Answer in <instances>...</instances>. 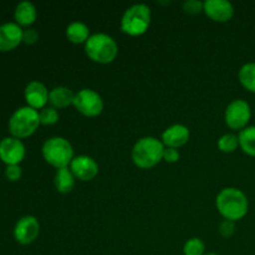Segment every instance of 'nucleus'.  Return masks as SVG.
<instances>
[{
    "mask_svg": "<svg viewBox=\"0 0 255 255\" xmlns=\"http://www.w3.org/2000/svg\"><path fill=\"white\" fill-rule=\"evenodd\" d=\"M216 207L224 219L237 222L248 214L249 201L243 191L234 187H227L217 196Z\"/></svg>",
    "mask_w": 255,
    "mask_h": 255,
    "instance_id": "f257e3e1",
    "label": "nucleus"
},
{
    "mask_svg": "<svg viewBox=\"0 0 255 255\" xmlns=\"http://www.w3.org/2000/svg\"><path fill=\"white\" fill-rule=\"evenodd\" d=\"M164 144L161 139L153 136H146L139 138L132 148L131 157L133 163L138 168L149 169L163 159Z\"/></svg>",
    "mask_w": 255,
    "mask_h": 255,
    "instance_id": "f03ea898",
    "label": "nucleus"
},
{
    "mask_svg": "<svg viewBox=\"0 0 255 255\" xmlns=\"http://www.w3.org/2000/svg\"><path fill=\"white\" fill-rule=\"evenodd\" d=\"M85 52L97 64H110L119 54V45L116 40L105 32L92 34L85 42Z\"/></svg>",
    "mask_w": 255,
    "mask_h": 255,
    "instance_id": "7ed1b4c3",
    "label": "nucleus"
},
{
    "mask_svg": "<svg viewBox=\"0 0 255 255\" xmlns=\"http://www.w3.org/2000/svg\"><path fill=\"white\" fill-rule=\"evenodd\" d=\"M41 153L45 161L56 169L69 167L75 157L74 148L69 139L60 136L46 139L42 144Z\"/></svg>",
    "mask_w": 255,
    "mask_h": 255,
    "instance_id": "20e7f679",
    "label": "nucleus"
},
{
    "mask_svg": "<svg viewBox=\"0 0 255 255\" xmlns=\"http://www.w3.org/2000/svg\"><path fill=\"white\" fill-rule=\"evenodd\" d=\"M151 9L146 4H133L124 12L121 30L129 36H141L151 25Z\"/></svg>",
    "mask_w": 255,
    "mask_h": 255,
    "instance_id": "39448f33",
    "label": "nucleus"
},
{
    "mask_svg": "<svg viewBox=\"0 0 255 255\" xmlns=\"http://www.w3.org/2000/svg\"><path fill=\"white\" fill-rule=\"evenodd\" d=\"M41 125L40 115L37 110L29 106L17 109L9 120L10 133L15 138H26L30 137Z\"/></svg>",
    "mask_w": 255,
    "mask_h": 255,
    "instance_id": "423d86ee",
    "label": "nucleus"
},
{
    "mask_svg": "<svg viewBox=\"0 0 255 255\" xmlns=\"http://www.w3.org/2000/svg\"><path fill=\"white\" fill-rule=\"evenodd\" d=\"M252 119L251 105L246 100L237 99L233 100L227 106L224 112V121L229 128L234 131H242L248 127L249 121Z\"/></svg>",
    "mask_w": 255,
    "mask_h": 255,
    "instance_id": "0eeeda50",
    "label": "nucleus"
},
{
    "mask_svg": "<svg viewBox=\"0 0 255 255\" xmlns=\"http://www.w3.org/2000/svg\"><path fill=\"white\" fill-rule=\"evenodd\" d=\"M74 106L84 116L96 117L104 111V100L95 90L82 89L75 94Z\"/></svg>",
    "mask_w": 255,
    "mask_h": 255,
    "instance_id": "6e6552de",
    "label": "nucleus"
},
{
    "mask_svg": "<svg viewBox=\"0 0 255 255\" xmlns=\"http://www.w3.org/2000/svg\"><path fill=\"white\" fill-rule=\"evenodd\" d=\"M40 234L39 221L34 216H25L16 222L14 228V238L22 246L34 243Z\"/></svg>",
    "mask_w": 255,
    "mask_h": 255,
    "instance_id": "1a4fd4ad",
    "label": "nucleus"
},
{
    "mask_svg": "<svg viewBox=\"0 0 255 255\" xmlns=\"http://www.w3.org/2000/svg\"><path fill=\"white\" fill-rule=\"evenodd\" d=\"M69 167L75 178L82 182L92 181L99 174L97 162L92 157L86 156V154H80V156L74 157Z\"/></svg>",
    "mask_w": 255,
    "mask_h": 255,
    "instance_id": "9d476101",
    "label": "nucleus"
},
{
    "mask_svg": "<svg viewBox=\"0 0 255 255\" xmlns=\"http://www.w3.org/2000/svg\"><path fill=\"white\" fill-rule=\"evenodd\" d=\"M25 146L19 138L6 137L0 142V159L7 166L19 164L25 157Z\"/></svg>",
    "mask_w": 255,
    "mask_h": 255,
    "instance_id": "9b49d317",
    "label": "nucleus"
},
{
    "mask_svg": "<svg viewBox=\"0 0 255 255\" xmlns=\"http://www.w3.org/2000/svg\"><path fill=\"white\" fill-rule=\"evenodd\" d=\"M203 12L217 22H227L234 16V6L228 0H206Z\"/></svg>",
    "mask_w": 255,
    "mask_h": 255,
    "instance_id": "f8f14e48",
    "label": "nucleus"
},
{
    "mask_svg": "<svg viewBox=\"0 0 255 255\" xmlns=\"http://www.w3.org/2000/svg\"><path fill=\"white\" fill-rule=\"evenodd\" d=\"M49 90L42 82L31 81L25 87L24 96L27 106L34 110H42L49 102Z\"/></svg>",
    "mask_w": 255,
    "mask_h": 255,
    "instance_id": "ddd939ff",
    "label": "nucleus"
},
{
    "mask_svg": "<svg viewBox=\"0 0 255 255\" xmlns=\"http://www.w3.org/2000/svg\"><path fill=\"white\" fill-rule=\"evenodd\" d=\"M24 30L16 22H5L0 25V51H10L22 41Z\"/></svg>",
    "mask_w": 255,
    "mask_h": 255,
    "instance_id": "4468645a",
    "label": "nucleus"
},
{
    "mask_svg": "<svg viewBox=\"0 0 255 255\" xmlns=\"http://www.w3.org/2000/svg\"><path fill=\"white\" fill-rule=\"evenodd\" d=\"M189 137H191V132H189L188 127L181 124H176L164 129L161 139L164 147L178 149L179 147H183L189 141Z\"/></svg>",
    "mask_w": 255,
    "mask_h": 255,
    "instance_id": "2eb2a0df",
    "label": "nucleus"
},
{
    "mask_svg": "<svg viewBox=\"0 0 255 255\" xmlns=\"http://www.w3.org/2000/svg\"><path fill=\"white\" fill-rule=\"evenodd\" d=\"M75 94L66 86H56L50 91L49 102L54 109H66L74 105Z\"/></svg>",
    "mask_w": 255,
    "mask_h": 255,
    "instance_id": "dca6fc26",
    "label": "nucleus"
},
{
    "mask_svg": "<svg viewBox=\"0 0 255 255\" xmlns=\"http://www.w3.org/2000/svg\"><path fill=\"white\" fill-rule=\"evenodd\" d=\"M14 17L16 20V24L20 26H30L34 24L37 17L36 7L30 1L19 2L15 7Z\"/></svg>",
    "mask_w": 255,
    "mask_h": 255,
    "instance_id": "f3484780",
    "label": "nucleus"
},
{
    "mask_svg": "<svg viewBox=\"0 0 255 255\" xmlns=\"http://www.w3.org/2000/svg\"><path fill=\"white\" fill-rule=\"evenodd\" d=\"M75 181H76V178L72 174L70 167L56 169V173L54 177V186L59 193H70L74 189Z\"/></svg>",
    "mask_w": 255,
    "mask_h": 255,
    "instance_id": "a211bd4d",
    "label": "nucleus"
},
{
    "mask_svg": "<svg viewBox=\"0 0 255 255\" xmlns=\"http://www.w3.org/2000/svg\"><path fill=\"white\" fill-rule=\"evenodd\" d=\"M90 36V29L85 22L74 21L67 25L66 37L72 44H85Z\"/></svg>",
    "mask_w": 255,
    "mask_h": 255,
    "instance_id": "6ab92c4d",
    "label": "nucleus"
},
{
    "mask_svg": "<svg viewBox=\"0 0 255 255\" xmlns=\"http://www.w3.org/2000/svg\"><path fill=\"white\" fill-rule=\"evenodd\" d=\"M239 147L246 154L255 157V126H248L239 131Z\"/></svg>",
    "mask_w": 255,
    "mask_h": 255,
    "instance_id": "aec40b11",
    "label": "nucleus"
},
{
    "mask_svg": "<svg viewBox=\"0 0 255 255\" xmlns=\"http://www.w3.org/2000/svg\"><path fill=\"white\" fill-rule=\"evenodd\" d=\"M238 80L244 89L255 94V62H247L239 69Z\"/></svg>",
    "mask_w": 255,
    "mask_h": 255,
    "instance_id": "412c9836",
    "label": "nucleus"
},
{
    "mask_svg": "<svg viewBox=\"0 0 255 255\" xmlns=\"http://www.w3.org/2000/svg\"><path fill=\"white\" fill-rule=\"evenodd\" d=\"M239 147L238 136L234 133H224L218 139V148L224 153H233Z\"/></svg>",
    "mask_w": 255,
    "mask_h": 255,
    "instance_id": "4be33fe9",
    "label": "nucleus"
},
{
    "mask_svg": "<svg viewBox=\"0 0 255 255\" xmlns=\"http://www.w3.org/2000/svg\"><path fill=\"white\" fill-rule=\"evenodd\" d=\"M206 244L201 238L188 239L183 246V254L184 255H204L206 253Z\"/></svg>",
    "mask_w": 255,
    "mask_h": 255,
    "instance_id": "5701e85b",
    "label": "nucleus"
},
{
    "mask_svg": "<svg viewBox=\"0 0 255 255\" xmlns=\"http://www.w3.org/2000/svg\"><path fill=\"white\" fill-rule=\"evenodd\" d=\"M39 115L40 122H41V125H45V126H51V125H55L59 121V112L52 106H46L45 109H42L39 112Z\"/></svg>",
    "mask_w": 255,
    "mask_h": 255,
    "instance_id": "b1692460",
    "label": "nucleus"
},
{
    "mask_svg": "<svg viewBox=\"0 0 255 255\" xmlns=\"http://www.w3.org/2000/svg\"><path fill=\"white\" fill-rule=\"evenodd\" d=\"M203 6L204 1H198V0H186L183 2V10L187 12V14L191 15H197L203 12Z\"/></svg>",
    "mask_w": 255,
    "mask_h": 255,
    "instance_id": "393cba45",
    "label": "nucleus"
},
{
    "mask_svg": "<svg viewBox=\"0 0 255 255\" xmlns=\"http://www.w3.org/2000/svg\"><path fill=\"white\" fill-rule=\"evenodd\" d=\"M218 231L219 234H221L223 238H231L234 234V232H236V222L224 219V221L221 222V224H219Z\"/></svg>",
    "mask_w": 255,
    "mask_h": 255,
    "instance_id": "a878e982",
    "label": "nucleus"
},
{
    "mask_svg": "<svg viewBox=\"0 0 255 255\" xmlns=\"http://www.w3.org/2000/svg\"><path fill=\"white\" fill-rule=\"evenodd\" d=\"M5 176L9 181L11 182H16L21 178L22 176V171L21 167L19 164H14V166H7L6 169H5Z\"/></svg>",
    "mask_w": 255,
    "mask_h": 255,
    "instance_id": "bb28decb",
    "label": "nucleus"
},
{
    "mask_svg": "<svg viewBox=\"0 0 255 255\" xmlns=\"http://www.w3.org/2000/svg\"><path fill=\"white\" fill-rule=\"evenodd\" d=\"M179 158H181V154H179L178 149L171 148V147L164 148L163 161H166L167 163H176V162L179 161Z\"/></svg>",
    "mask_w": 255,
    "mask_h": 255,
    "instance_id": "cd10ccee",
    "label": "nucleus"
},
{
    "mask_svg": "<svg viewBox=\"0 0 255 255\" xmlns=\"http://www.w3.org/2000/svg\"><path fill=\"white\" fill-rule=\"evenodd\" d=\"M39 40V34L35 29H26L24 30V36H22V41L27 45H32Z\"/></svg>",
    "mask_w": 255,
    "mask_h": 255,
    "instance_id": "c85d7f7f",
    "label": "nucleus"
},
{
    "mask_svg": "<svg viewBox=\"0 0 255 255\" xmlns=\"http://www.w3.org/2000/svg\"><path fill=\"white\" fill-rule=\"evenodd\" d=\"M204 255H218V254H216V253H208V254H204Z\"/></svg>",
    "mask_w": 255,
    "mask_h": 255,
    "instance_id": "c756f323",
    "label": "nucleus"
}]
</instances>
